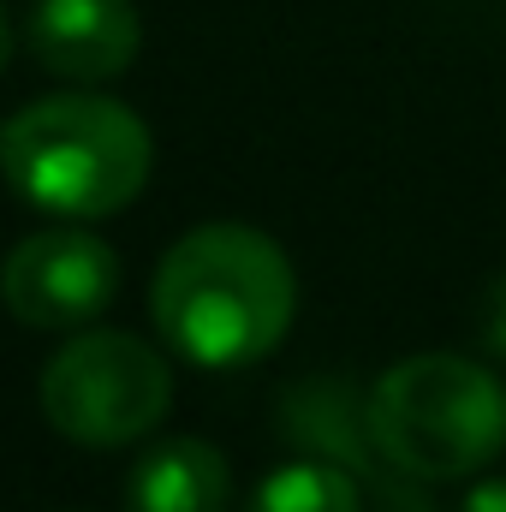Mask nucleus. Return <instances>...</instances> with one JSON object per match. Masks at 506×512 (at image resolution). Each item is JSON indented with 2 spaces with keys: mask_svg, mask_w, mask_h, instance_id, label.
Masks as SVG:
<instances>
[{
  "mask_svg": "<svg viewBox=\"0 0 506 512\" xmlns=\"http://www.w3.org/2000/svg\"><path fill=\"white\" fill-rule=\"evenodd\" d=\"M149 310L179 358L203 370H245L286 340L298 316V274L268 233L209 221L161 256Z\"/></svg>",
  "mask_w": 506,
  "mask_h": 512,
  "instance_id": "1",
  "label": "nucleus"
},
{
  "mask_svg": "<svg viewBox=\"0 0 506 512\" xmlns=\"http://www.w3.org/2000/svg\"><path fill=\"white\" fill-rule=\"evenodd\" d=\"M149 167H155V137L114 96L66 90L0 120L6 185L60 221L120 215L149 185Z\"/></svg>",
  "mask_w": 506,
  "mask_h": 512,
  "instance_id": "2",
  "label": "nucleus"
},
{
  "mask_svg": "<svg viewBox=\"0 0 506 512\" xmlns=\"http://www.w3.org/2000/svg\"><path fill=\"white\" fill-rule=\"evenodd\" d=\"M364 423L393 471L417 483H459L501 459L506 387L465 352H417L370 387Z\"/></svg>",
  "mask_w": 506,
  "mask_h": 512,
  "instance_id": "3",
  "label": "nucleus"
},
{
  "mask_svg": "<svg viewBox=\"0 0 506 512\" xmlns=\"http://www.w3.org/2000/svg\"><path fill=\"white\" fill-rule=\"evenodd\" d=\"M173 405L167 358L120 328L72 334L42 364V411L78 447H131Z\"/></svg>",
  "mask_w": 506,
  "mask_h": 512,
  "instance_id": "4",
  "label": "nucleus"
},
{
  "mask_svg": "<svg viewBox=\"0 0 506 512\" xmlns=\"http://www.w3.org/2000/svg\"><path fill=\"white\" fill-rule=\"evenodd\" d=\"M0 292H6V310L30 328H84L114 304L120 256L108 239L84 227H48L6 256Z\"/></svg>",
  "mask_w": 506,
  "mask_h": 512,
  "instance_id": "5",
  "label": "nucleus"
},
{
  "mask_svg": "<svg viewBox=\"0 0 506 512\" xmlns=\"http://www.w3.org/2000/svg\"><path fill=\"white\" fill-rule=\"evenodd\" d=\"M143 48V24L131 0H36L30 54L42 72L72 84L120 78Z\"/></svg>",
  "mask_w": 506,
  "mask_h": 512,
  "instance_id": "6",
  "label": "nucleus"
},
{
  "mask_svg": "<svg viewBox=\"0 0 506 512\" xmlns=\"http://www.w3.org/2000/svg\"><path fill=\"white\" fill-rule=\"evenodd\" d=\"M227 495H233V471L197 435L149 447L131 465V483H126L131 512H227Z\"/></svg>",
  "mask_w": 506,
  "mask_h": 512,
  "instance_id": "7",
  "label": "nucleus"
},
{
  "mask_svg": "<svg viewBox=\"0 0 506 512\" xmlns=\"http://www.w3.org/2000/svg\"><path fill=\"white\" fill-rule=\"evenodd\" d=\"M245 512H364V495L334 459H292L256 483Z\"/></svg>",
  "mask_w": 506,
  "mask_h": 512,
  "instance_id": "8",
  "label": "nucleus"
},
{
  "mask_svg": "<svg viewBox=\"0 0 506 512\" xmlns=\"http://www.w3.org/2000/svg\"><path fill=\"white\" fill-rule=\"evenodd\" d=\"M459 512H506V477H483V483L459 501Z\"/></svg>",
  "mask_w": 506,
  "mask_h": 512,
  "instance_id": "9",
  "label": "nucleus"
},
{
  "mask_svg": "<svg viewBox=\"0 0 506 512\" xmlns=\"http://www.w3.org/2000/svg\"><path fill=\"white\" fill-rule=\"evenodd\" d=\"M483 328H489L495 352H506V280L495 286V298H489V316H483Z\"/></svg>",
  "mask_w": 506,
  "mask_h": 512,
  "instance_id": "10",
  "label": "nucleus"
},
{
  "mask_svg": "<svg viewBox=\"0 0 506 512\" xmlns=\"http://www.w3.org/2000/svg\"><path fill=\"white\" fill-rule=\"evenodd\" d=\"M6 60H12V30H6V12H0V72H6Z\"/></svg>",
  "mask_w": 506,
  "mask_h": 512,
  "instance_id": "11",
  "label": "nucleus"
}]
</instances>
